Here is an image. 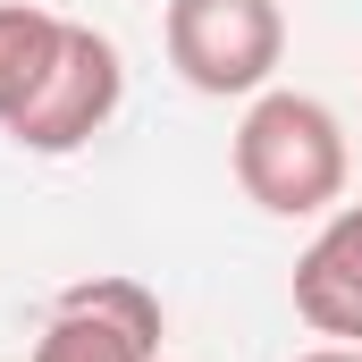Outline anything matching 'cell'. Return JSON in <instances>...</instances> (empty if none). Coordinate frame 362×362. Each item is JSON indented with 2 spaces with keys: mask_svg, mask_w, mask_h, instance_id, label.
Returning a JSON list of instances; mask_svg holds the SVG:
<instances>
[{
  "mask_svg": "<svg viewBox=\"0 0 362 362\" xmlns=\"http://www.w3.org/2000/svg\"><path fill=\"white\" fill-rule=\"evenodd\" d=\"M118 101H127V59H118V42H110L101 25H76V17H68V42H59L51 76L34 85V101H25L17 118H8V144H17V152H42V160L85 152L93 135L118 118Z\"/></svg>",
  "mask_w": 362,
  "mask_h": 362,
  "instance_id": "cell-3",
  "label": "cell"
},
{
  "mask_svg": "<svg viewBox=\"0 0 362 362\" xmlns=\"http://www.w3.org/2000/svg\"><path fill=\"white\" fill-rule=\"evenodd\" d=\"M160 42L194 93L253 101V93H270L278 59H286V8L278 0H169Z\"/></svg>",
  "mask_w": 362,
  "mask_h": 362,
  "instance_id": "cell-2",
  "label": "cell"
},
{
  "mask_svg": "<svg viewBox=\"0 0 362 362\" xmlns=\"http://www.w3.org/2000/svg\"><path fill=\"white\" fill-rule=\"evenodd\" d=\"M160 337H169L160 295L127 270H101V278H76L51 303V329L34 337V362H160Z\"/></svg>",
  "mask_w": 362,
  "mask_h": 362,
  "instance_id": "cell-4",
  "label": "cell"
},
{
  "mask_svg": "<svg viewBox=\"0 0 362 362\" xmlns=\"http://www.w3.org/2000/svg\"><path fill=\"white\" fill-rule=\"evenodd\" d=\"M236 185L270 219H312L346 194V127L312 93H253L236 118Z\"/></svg>",
  "mask_w": 362,
  "mask_h": 362,
  "instance_id": "cell-1",
  "label": "cell"
},
{
  "mask_svg": "<svg viewBox=\"0 0 362 362\" xmlns=\"http://www.w3.org/2000/svg\"><path fill=\"white\" fill-rule=\"evenodd\" d=\"M295 312L329 346H362V202L329 211L295 262Z\"/></svg>",
  "mask_w": 362,
  "mask_h": 362,
  "instance_id": "cell-5",
  "label": "cell"
},
{
  "mask_svg": "<svg viewBox=\"0 0 362 362\" xmlns=\"http://www.w3.org/2000/svg\"><path fill=\"white\" fill-rule=\"evenodd\" d=\"M295 362H362V346H312V354H295Z\"/></svg>",
  "mask_w": 362,
  "mask_h": 362,
  "instance_id": "cell-7",
  "label": "cell"
},
{
  "mask_svg": "<svg viewBox=\"0 0 362 362\" xmlns=\"http://www.w3.org/2000/svg\"><path fill=\"white\" fill-rule=\"evenodd\" d=\"M59 42H68V17H59V8H42V0H0V127L34 101V85H42L51 59H59Z\"/></svg>",
  "mask_w": 362,
  "mask_h": 362,
  "instance_id": "cell-6",
  "label": "cell"
}]
</instances>
